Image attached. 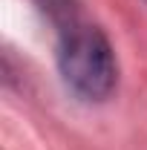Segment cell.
I'll return each instance as SVG.
<instances>
[{
	"mask_svg": "<svg viewBox=\"0 0 147 150\" xmlns=\"http://www.w3.org/2000/svg\"><path fill=\"white\" fill-rule=\"evenodd\" d=\"M49 15L58 23V67L66 87L87 101H104L115 90L118 67L107 35L78 20L66 0H49Z\"/></svg>",
	"mask_w": 147,
	"mask_h": 150,
	"instance_id": "cell-1",
	"label": "cell"
}]
</instances>
